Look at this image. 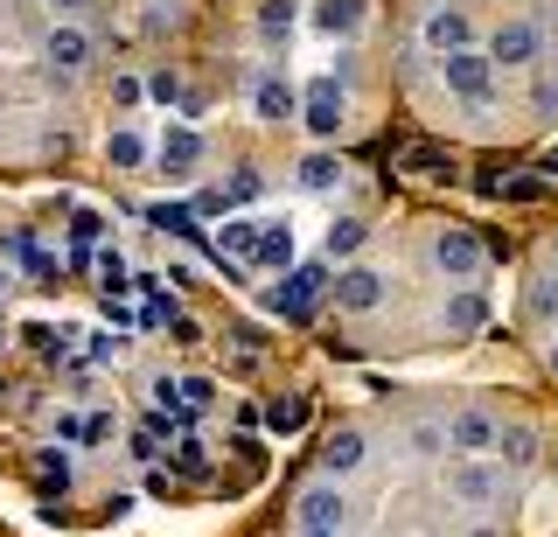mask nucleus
Segmentation results:
<instances>
[{
  "mask_svg": "<svg viewBox=\"0 0 558 537\" xmlns=\"http://www.w3.org/2000/svg\"><path fill=\"white\" fill-rule=\"evenodd\" d=\"M433 63H440V84L461 98L468 112H488V106H496V77H502V71L488 63V49L468 42V49H447V57H433Z\"/></svg>",
  "mask_w": 558,
  "mask_h": 537,
  "instance_id": "nucleus-1",
  "label": "nucleus"
},
{
  "mask_svg": "<svg viewBox=\"0 0 558 537\" xmlns=\"http://www.w3.org/2000/svg\"><path fill=\"white\" fill-rule=\"evenodd\" d=\"M502 496H510V467H502V461L461 454L447 467V502H461V510H496Z\"/></svg>",
  "mask_w": 558,
  "mask_h": 537,
  "instance_id": "nucleus-2",
  "label": "nucleus"
},
{
  "mask_svg": "<svg viewBox=\"0 0 558 537\" xmlns=\"http://www.w3.org/2000/svg\"><path fill=\"white\" fill-rule=\"evenodd\" d=\"M426 258H433V272H440V280L475 286L482 266H488V237L468 231V223H440V231H433V245H426Z\"/></svg>",
  "mask_w": 558,
  "mask_h": 537,
  "instance_id": "nucleus-3",
  "label": "nucleus"
},
{
  "mask_svg": "<svg viewBox=\"0 0 558 537\" xmlns=\"http://www.w3.org/2000/svg\"><path fill=\"white\" fill-rule=\"evenodd\" d=\"M322 293H336V266H293V272H279V286L266 293V307L279 321L307 328L314 307H322Z\"/></svg>",
  "mask_w": 558,
  "mask_h": 537,
  "instance_id": "nucleus-4",
  "label": "nucleus"
},
{
  "mask_svg": "<svg viewBox=\"0 0 558 537\" xmlns=\"http://www.w3.org/2000/svg\"><path fill=\"white\" fill-rule=\"evenodd\" d=\"M488 63L496 71H537L545 63V22H531V14H502L496 28H488Z\"/></svg>",
  "mask_w": 558,
  "mask_h": 537,
  "instance_id": "nucleus-5",
  "label": "nucleus"
},
{
  "mask_svg": "<svg viewBox=\"0 0 558 537\" xmlns=\"http://www.w3.org/2000/svg\"><path fill=\"white\" fill-rule=\"evenodd\" d=\"M475 42V14L461 8V0H433L426 14H418V49L426 57H447V49H468Z\"/></svg>",
  "mask_w": 558,
  "mask_h": 537,
  "instance_id": "nucleus-6",
  "label": "nucleus"
},
{
  "mask_svg": "<svg viewBox=\"0 0 558 537\" xmlns=\"http://www.w3.org/2000/svg\"><path fill=\"white\" fill-rule=\"evenodd\" d=\"M301 119H307V133H314V141H336V133H342V119H349V84H336V77H314L307 91H301Z\"/></svg>",
  "mask_w": 558,
  "mask_h": 537,
  "instance_id": "nucleus-7",
  "label": "nucleus"
},
{
  "mask_svg": "<svg viewBox=\"0 0 558 537\" xmlns=\"http://www.w3.org/2000/svg\"><path fill=\"white\" fill-rule=\"evenodd\" d=\"M92 57H98V36H92V28H77V22H57V28H49V42H43L49 77H77V71H92Z\"/></svg>",
  "mask_w": 558,
  "mask_h": 537,
  "instance_id": "nucleus-8",
  "label": "nucleus"
},
{
  "mask_svg": "<svg viewBox=\"0 0 558 537\" xmlns=\"http://www.w3.org/2000/svg\"><path fill=\"white\" fill-rule=\"evenodd\" d=\"M496 440H502V419L488 405L447 412V447H453V454H496Z\"/></svg>",
  "mask_w": 558,
  "mask_h": 537,
  "instance_id": "nucleus-9",
  "label": "nucleus"
},
{
  "mask_svg": "<svg viewBox=\"0 0 558 537\" xmlns=\"http://www.w3.org/2000/svg\"><path fill=\"white\" fill-rule=\"evenodd\" d=\"M384 301H391V280H384L377 266H342L336 272V307L342 315H377Z\"/></svg>",
  "mask_w": 558,
  "mask_h": 537,
  "instance_id": "nucleus-10",
  "label": "nucleus"
},
{
  "mask_svg": "<svg viewBox=\"0 0 558 537\" xmlns=\"http://www.w3.org/2000/svg\"><path fill=\"white\" fill-rule=\"evenodd\" d=\"M293 516H301L307 530H342V516H349V496H342V481H307L301 496H293Z\"/></svg>",
  "mask_w": 558,
  "mask_h": 537,
  "instance_id": "nucleus-11",
  "label": "nucleus"
},
{
  "mask_svg": "<svg viewBox=\"0 0 558 537\" xmlns=\"http://www.w3.org/2000/svg\"><path fill=\"white\" fill-rule=\"evenodd\" d=\"M252 119H258V126H287V119H301V91H293L279 71H258L252 77Z\"/></svg>",
  "mask_w": 558,
  "mask_h": 537,
  "instance_id": "nucleus-12",
  "label": "nucleus"
},
{
  "mask_svg": "<svg viewBox=\"0 0 558 537\" xmlns=\"http://www.w3.org/2000/svg\"><path fill=\"white\" fill-rule=\"evenodd\" d=\"M203 133L196 126H168L161 133V147H154V161H161V175H174V182H189V175H196V168H203Z\"/></svg>",
  "mask_w": 558,
  "mask_h": 537,
  "instance_id": "nucleus-13",
  "label": "nucleus"
},
{
  "mask_svg": "<svg viewBox=\"0 0 558 537\" xmlns=\"http://www.w3.org/2000/svg\"><path fill=\"white\" fill-rule=\"evenodd\" d=\"M363 461H371V447H363V432H356V426H336V432L322 440V475H328V481L356 475Z\"/></svg>",
  "mask_w": 558,
  "mask_h": 537,
  "instance_id": "nucleus-14",
  "label": "nucleus"
},
{
  "mask_svg": "<svg viewBox=\"0 0 558 537\" xmlns=\"http://www.w3.org/2000/svg\"><path fill=\"white\" fill-rule=\"evenodd\" d=\"M363 22H371V0H314V28L328 42H349Z\"/></svg>",
  "mask_w": 558,
  "mask_h": 537,
  "instance_id": "nucleus-15",
  "label": "nucleus"
},
{
  "mask_svg": "<svg viewBox=\"0 0 558 537\" xmlns=\"http://www.w3.org/2000/svg\"><path fill=\"white\" fill-rule=\"evenodd\" d=\"M440 328H447V335H482V328H488V301H482V293L475 286H461V293H447V307H440Z\"/></svg>",
  "mask_w": 558,
  "mask_h": 537,
  "instance_id": "nucleus-16",
  "label": "nucleus"
},
{
  "mask_svg": "<svg viewBox=\"0 0 558 537\" xmlns=\"http://www.w3.org/2000/svg\"><path fill=\"white\" fill-rule=\"evenodd\" d=\"M35 496H43V502L70 496V454H63V447H43V454H35Z\"/></svg>",
  "mask_w": 558,
  "mask_h": 537,
  "instance_id": "nucleus-17",
  "label": "nucleus"
},
{
  "mask_svg": "<svg viewBox=\"0 0 558 537\" xmlns=\"http://www.w3.org/2000/svg\"><path fill=\"white\" fill-rule=\"evenodd\" d=\"M293 182H301L307 196H328V188H342V161H336V154H328V147H314L307 161L293 168Z\"/></svg>",
  "mask_w": 558,
  "mask_h": 537,
  "instance_id": "nucleus-18",
  "label": "nucleus"
},
{
  "mask_svg": "<svg viewBox=\"0 0 558 537\" xmlns=\"http://www.w3.org/2000/svg\"><path fill=\"white\" fill-rule=\"evenodd\" d=\"M258 231H266V217H223L217 258H252V252H258Z\"/></svg>",
  "mask_w": 558,
  "mask_h": 537,
  "instance_id": "nucleus-19",
  "label": "nucleus"
},
{
  "mask_svg": "<svg viewBox=\"0 0 558 537\" xmlns=\"http://www.w3.org/2000/svg\"><path fill=\"white\" fill-rule=\"evenodd\" d=\"M496 454H502V467H537V461H545V440H537L531 426H502Z\"/></svg>",
  "mask_w": 558,
  "mask_h": 537,
  "instance_id": "nucleus-20",
  "label": "nucleus"
},
{
  "mask_svg": "<svg viewBox=\"0 0 558 537\" xmlns=\"http://www.w3.org/2000/svg\"><path fill=\"white\" fill-rule=\"evenodd\" d=\"M252 266H266V272H293V231H287V223H266V231H258Z\"/></svg>",
  "mask_w": 558,
  "mask_h": 537,
  "instance_id": "nucleus-21",
  "label": "nucleus"
},
{
  "mask_svg": "<svg viewBox=\"0 0 558 537\" xmlns=\"http://www.w3.org/2000/svg\"><path fill=\"white\" fill-rule=\"evenodd\" d=\"M363 245H371V223H363V217H336V223H328V266H336V258H356Z\"/></svg>",
  "mask_w": 558,
  "mask_h": 537,
  "instance_id": "nucleus-22",
  "label": "nucleus"
},
{
  "mask_svg": "<svg viewBox=\"0 0 558 537\" xmlns=\"http://www.w3.org/2000/svg\"><path fill=\"white\" fill-rule=\"evenodd\" d=\"M405 454H412V461L447 454V419H412V426H405Z\"/></svg>",
  "mask_w": 558,
  "mask_h": 537,
  "instance_id": "nucleus-23",
  "label": "nucleus"
},
{
  "mask_svg": "<svg viewBox=\"0 0 558 537\" xmlns=\"http://www.w3.org/2000/svg\"><path fill=\"white\" fill-rule=\"evenodd\" d=\"M147 223L168 237H196V203H147Z\"/></svg>",
  "mask_w": 558,
  "mask_h": 537,
  "instance_id": "nucleus-24",
  "label": "nucleus"
},
{
  "mask_svg": "<svg viewBox=\"0 0 558 537\" xmlns=\"http://www.w3.org/2000/svg\"><path fill=\"white\" fill-rule=\"evenodd\" d=\"M98 286H105V301L133 293V266H126V252H119V245H105V252H98Z\"/></svg>",
  "mask_w": 558,
  "mask_h": 537,
  "instance_id": "nucleus-25",
  "label": "nucleus"
},
{
  "mask_svg": "<svg viewBox=\"0 0 558 537\" xmlns=\"http://www.w3.org/2000/svg\"><path fill=\"white\" fill-rule=\"evenodd\" d=\"M287 36H293V0H258V42L287 49Z\"/></svg>",
  "mask_w": 558,
  "mask_h": 537,
  "instance_id": "nucleus-26",
  "label": "nucleus"
},
{
  "mask_svg": "<svg viewBox=\"0 0 558 537\" xmlns=\"http://www.w3.org/2000/svg\"><path fill=\"white\" fill-rule=\"evenodd\" d=\"M531 119H545V126L558 119V71H551V63L531 71Z\"/></svg>",
  "mask_w": 558,
  "mask_h": 537,
  "instance_id": "nucleus-27",
  "label": "nucleus"
},
{
  "mask_svg": "<svg viewBox=\"0 0 558 537\" xmlns=\"http://www.w3.org/2000/svg\"><path fill=\"white\" fill-rule=\"evenodd\" d=\"M223 196H231V210H244V203L266 196V175H258V161H238V168H231V182H223Z\"/></svg>",
  "mask_w": 558,
  "mask_h": 537,
  "instance_id": "nucleus-28",
  "label": "nucleus"
},
{
  "mask_svg": "<svg viewBox=\"0 0 558 537\" xmlns=\"http://www.w3.org/2000/svg\"><path fill=\"white\" fill-rule=\"evenodd\" d=\"M105 161H112V168H126V175H133V168L147 161V141H140V133H126V126H119V133H105Z\"/></svg>",
  "mask_w": 558,
  "mask_h": 537,
  "instance_id": "nucleus-29",
  "label": "nucleus"
},
{
  "mask_svg": "<svg viewBox=\"0 0 558 537\" xmlns=\"http://www.w3.org/2000/svg\"><path fill=\"white\" fill-rule=\"evenodd\" d=\"M405 175H453V154L433 147V141H418V147H405Z\"/></svg>",
  "mask_w": 558,
  "mask_h": 537,
  "instance_id": "nucleus-30",
  "label": "nucleus"
},
{
  "mask_svg": "<svg viewBox=\"0 0 558 537\" xmlns=\"http://www.w3.org/2000/svg\"><path fill=\"white\" fill-rule=\"evenodd\" d=\"M174 405H182L189 419H196V412L217 405V385H209V377H174Z\"/></svg>",
  "mask_w": 558,
  "mask_h": 537,
  "instance_id": "nucleus-31",
  "label": "nucleus"
},
{
  "mask_svg": "<svg viewBox=\"0 0 558 537\" xmlns=\"http://www.w3.org/2000/svg\"><path fill=\"white\" fill-rule=\"evenodd\" d=\"M174 475H182V481L209 475V454H203V440H196V432H182V440H174Z\"/></svg>",
  "mask_w": 558,
  "mask_h": 537,
  "instance_id": "nucleus-32",
  "label": "nucleus"
},
{
  "mask_svg": "<svg viewBox=\"0 0 558 537\" xmlns=\"http://www.w3.org/2000/svg\"><path fill=\"white\" fill-rule=\"evenodd\" d=\"M266 426L272 432H301L307 426V398H272V405H266Z\"/></svg>",
  "mask_w": 558,
  "mask_h": 537,
  "instance_id": "nucleus-33",
  "label": "nucleus"
},
{
  "mask_svg": "<svg viewBox=\"0 0 558 537\" xmlns=\"http://www.w3.org/2000/svg\"><path fill=\"white\" fill-rule=\"evenodd\" d=\"M523 315H531V321H558V280H531V293H523Z\"/></svg>",
  "mask_w": 558,
  "mask_h": 537,
  "instance_id": "nucleus-34",
  "label": "nucleus"
},
{
  "mask_svg": "<svg viewBox=\"0 0 558 537\" xmlns=\"http://www.w3.org/2000/svg\"><path fill=\"white\" fill-rule=\"evenodd\" d=\"M147 98H154V106H182V98H189L182 71H147Z\"/></svg>",
  "mask_w": 558,
  "mask_h": 537,
  "instance_id": "nucleus-35",
  "label": "nucleus"
},
{
  "mask_svg": "<svg viewBox=\"0 0 558 537\" xmlns=\"http://www.w3.org/2000/svg\"><path fill=\"white\" fill-rule=\"evenodd\" d=\"M140 28H147V36H174V28H182V8H174V0H147Z\"/></svg>",
  "mask_w": 558,
  "mask_h": 537,
  "instance_id": "nucleus-36",
  "label": "nucleus"
},
{
  "mask_svg": "<svg viewBox=\"0 0 558 537\" xmlns=\"http://www.w3.org/2000/svg\"><path fill=\"white\" fill-rule=\"evenodd\" d=\"M545 188H551V182H537V175H517V182H502L496 196H502V203H537Z\"/></svg>",
  "mask_w": 558,
  "mask_h": 537,
  "instance_id": "nucleus-37",
  "label": "nucleus"
},
{
  "mask_svg": "<svg viewBox=\"0 0 558 537\" xmlns=\"http://www.w3.org/2000/svg\"><path fill=\"white\" fill-rule=\"evenodd\" d=\"M28 350L35 356H63L70 342H63V328H28Z\"/></svg>",
  "mask_w": 558,
  "mask_h": 537,
  "instance_id": "nucleus-38",
  "label": "nucleus"
},
{
  "mask_svg": "<svg viewBox=\"0 0 558 537\" xmlns=\"http://www.w3.org/2000/svg\"><path fill=\"white\" fill-rule=\"evenodd\" d=\"M147 98V77H112V106H140Z\"/></svg>",
  "mask_w": 558,
  "mask_h": 537,
  "instance_id": "nucleus-39",
  "label": "nucleus"
},
{
  "mask_svg": "<svg viewBox=\"0 0 558 537\" xmlns=\"http://www.w3.org/2000/svg\"><path fill=\"white\" fill-rule=\"evenodd\" d=\"M126 454H133L140 467H154V454H161V440H154V432H147V426H140V432H133V440H126Z\"/></svg>",
  "mask_w": 558,
  "mask_h": 537,
  "instance_id": "nucleus-40",
  "label": "nucleus"
},
{
  "mask_svg": "<svg viewBox=\"0 0 558 537\" xmlns=\"http://www.w3.org/2000/svg\"><path fill=\"white\" fill-rule=\"evenodd\" d=\"M70 231H77V245H98V237H105V217H98V210H77V223H70Z\"/></svg>",
  "mask_w": 558,
  "mask_h": 537,
  "instance_id": "nucleus-41",
  "label": "nucleus"
},
{
  "mask_svg": "<svg viewBox=\"0 0 558 537\" xmlns=\"http://www.w3.org/2000/svg\"><path fill=\"white\" fill-rule=\"evenodd\" d=\"M196 217H231V196H223V188H203V196H196Z\"/></svg>",
  "mask_w": 558,
  "mask_h": 537,
  "instance_id": "nucleus-42",
  "label": "nucleus"
},
{
  "mask_svg": "<svg viewBox=\"0 0 558 537\" xmlns=\"http://www.w3.org/2000/svg\"><path fill=\"white\" fill-rule=\"evenodd\" d=\"M112 426H119V419H105V412H92V419H84V447H105V440H112Z\"/></svg>",
  "mask_w": 558,
  "mask_h": 537,
  "instance_id": "nucleus-43",
  "label": "nucleus"
},
{
  "mask_svg": "<svg viewBox=\"0 0 558 537\" xmlns=\"http://www.w3.org/2000/svg\"><path fill=\"white\" fill-rule=\"evenodd\" d=\"M57 440L63 447H84V419H77V412H63V419H57Z\"/></svg>",
  "mask_w": 558,
  "mask_h": 537,
  "instance_id": "nucleus-44",
  "label": "nucleus"
},
{
  "mask_svg": "<svg viewBox=\"0 0 558 537\" xmlns=\"http://www.w3.org/2000/svg\"><path fill=\"white\" fill-rule=\"evenodd\" d=\"M531 175H537V182H558V141H551V147L531 161Z\"/></svg>",
  "mask_w": 558,
  "mask_h": 537,
  "instance_id": "nucleus-45",
  "label": "nucleus"
},
{
  "mask_svg": "<svg viewBox=\"0 0 558 537\" xmlns=\"http://www.w3.org/2000/svg\"><path fill=\"white\" fill-rule=\"evenodd\" d=\"M168 328H174V342H182V350H196V342H203V328H196V321H189V315H174Z\"/></svg>",
  "mask_w": 558,
  "mask_h": 537,
  "instance_id": "nucleus-46",
  "label": "nucleus"
},
{
  "mask_svg": "<svg viewBox=\"0 0 558 537\" xmlns=\"http://www.w3.org/2000/svg\"><path fill=\"white\" fill-rule=\"evenodd\" d=\"M84 356H92V363H119V342L112 335H92V350H84Z\"/></svg>",
  "mask_w": 558,
  "mask_h": 537,
  "instance_id": "nucleus-47",
  "label": "nucleus"
},
{
  "mask_svg": "<svg viewBox=\"0 0 558 537\" xmlns=\"http://www.w3.org/2000/svg\"><path fill=\"white\" fill-rule=\"evenodd\" d=\"M43 8H49V14H63V22H70V14H84L92 0H43Z\"/></svg>",
  "mask_w": 558,
  "mask_h": 537,
  "instance_id": "nucleus-48",
  "label": "nucleus"
},
{
  "mask_svg": "<svg viewBox=\"0 0 558 537\" xmlns=\"http://www.w3.org/2000/svg\"><path fill=\"white\" fill-rule=\"evenodd\" d=\"M545 363H551V377H558V335H551V350H545Z\"/></svg>",
  "mask_w": 558,
  "mask_h": 537,
  "instance_id": "nucleus-49",
  "label": "nucleus"
},
{
  "mask_svg": "<svg viewBox=\"0 0 558 537\" xmlns=\"http://www.w3.org/2000/svg\"><path fill=\"white\" fill-rule=\"evenodd\" d=\"M301 537H342V530H307V524H301Z\"/></svg>",
  "mask_w": 558,
  "mask_h": 537,
  "instance_id": "nucleus-50",
  "label": "nucleus"
},
{
  "mask_svg": "<svg viewBox=\"0 0 558 537\" xmlns=\"http://www.w3.org/2000/svg\"><path fill=\"white\" fill-rule=\"evenodd\" d=\"M551 266H558V231H551Z\"/></svg>",
  "mask_w": 558,
  "mask_h": 537,
  "instance_id": "nucleus-51",
  "label": "nucleus"
},
{
  "mask_svg": "<svg viewBox=\"0 0 558 537\" xmlns=\"http://www.w3.org/2000/svg\"><path fill=\"white\" fill-rule=\"evenodd\" d=\"M551 475H558V461H551Z\"/></svg>",
  "mask_w": 558,
  "mask_h": 537,
  "instance_id": "nucleus-52",
  "label": "nucleus"
}]
</instances>
